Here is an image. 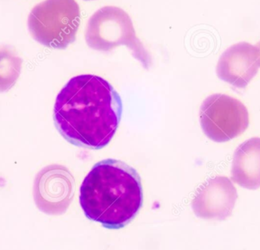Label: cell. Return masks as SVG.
Listing matches in <instances>:
<instances>
[{
  "label": "cell",
  "mask_w": 260,
  "mask_h": 250,
  "mask_svg": "<svg viewBox=\"0 0 260 250\" xmlns=\"http://www.w3.org/2000/svg\"><path fill=\"white\" fill-rule=\"evenodd\" d=\"M123 104L105 79L82 74L70 79L57 95L53 119L72 144L101 149L111 142L121 120Z\"/></svg>",
  "instance_id": "obj_1"
},
{
  "label": "cell",
  "mask_w": 260,
  "mask_h": 250,
  "mask_svg": "<svg viewBox=\"0 0 260 250\" xmlns=\"http://www.w3.org/2000/svg\"><path fill=\"white\" fill-rule=\"evenodd\" d=\"M140 177L120 160H102L90 171L80 187L81 207L88 219L108 229H120L142 205Z\"/></svg>",
  "instance_id": "obj_2"
},
{
  "label": "cell",
  "mask_w": 260,
  "mask_h": 250,
  "mask_svg": "<svg viewBox=\"0 0 260 250\" xmlns=\"http://www.w3.org/2000/svg\"><path fill=\"white\" fill-rule=\"evenodd\" d=\"M85 40L90 48L98 51L109 52L126 46L145 69L152 64L151 55L136 36L131 18L120 8L105 6L94 12L88 21Z\"/></svg>",
  "instance_id": "obj_3"
},
{
  "label": "cell",
  "mask_w": 260,
  "mask_h": 250,
  "mask_svg": "<svg viewBox=\"0 0 260 250\" xmlns=\"http://www.w3.org/2000/svg\"><path fill=\"white\" fill-rule=\"evenodd\" d=\"M80 21V8L76 0H45L29 14L27 27L41 45L64 50L76 40Z\"/></svg>",
  "instance_id": "obj_4"
},
{
  "label": "cell",
  "mask_w": 260,
  "mask_h": 250,
  "mask_svg": "<svg viewBox=\"0 0 260 250\" xmlns=\"http://www.w3.org/2000/svg\"><path fill=\"white\" fill-rule=\"evenodd\" d=\"M202 129L210 140L224 143L242 134L249 126L246 106L225 94L209 96L200 108Z\"/></svg>",
  "instance_id": "obj_5"
},
{
  "label": "cell",
  "mask_w": 260,
  "mask_h": 250,
  "mask_svg": "<svg viewBox=\"0 0 260 250\" xmlns=\"http://www.w3.org/2000/svg\"><path fill=\"white\" fill-rule=\"evenodd\" d=\"M74 187V178L65 166H46L35 177L33 187L35 204L45 214H64L73 201Z\"/></svg>",
  "instance_id": "obj_6"
},
{
  "label": "cell",
  "mask_w": 260,
  "mask_h": 250,
  "mask_svg": "<svg viewBox=\"0 0 260 250\" xmlns=\"http://www.w3.org/2000/svg\"><path fill=\"white\" fill-rule=\"evenodd\" d=\"M238 199V192L227 177L208 180L197 190L192 208L197 217L207 220H225L231 216Z\"/></svg>",
  "instance_id": "obj_7"
},
{
  "label": "cell",
  "mask_w": 260,
  "mask_h": 250,
  "mask_svg": "<svg viewBox=\"0 0 260 250\" xmlns=\"http://www.w3.org/2000/svg\"><path fill=\"white\" fill-rule=\"evenodd\" d=\"M258 50L247 42L234 44L220 57L216 74L223 81L244 89L259 71Z\"/></svg>",
  "instance_id": "obj_8"
},
{
  "label": "cell",
  "mask_w": 260,
  "mask_h": 250,
  "mask_svg": "<svg viewBox=\"0 0 260 250\" xmlns=\"http://www.w3.org/2000/svg\"><path fill=\"white\" fill-rule=\"evenodd\" d=\"M232 178L248 190L260 187V138L253 137L241 143L234 153Z\"/></svg>",
  "instance_id": "obj_9"
},
{
  "label": "cell",
  "mask_w": 260,
  "mask_h": 250,
  "mask_svg": "<svg viewBox=\"0 0 260 250\" xmlns=\"http://www.w3.org/2000/svg\"><path fill=\"white\" fill-rule=\"evenodd\" d=\"M22 59L12 50H0V93L13 88L21 74Z\"/></svg>",
  "instance_id": "obj_10"
},
{
  "label": "cell",
  "mask_w": 260,
  "mask_h": 250,
  "mask_svg": "<svg viewBox=\"0 0 260 250\" xmlns=\"http://www.w3.org/2000/svg\"><path fill=\"white\" fill-rule=\"evenodd\" d=\"M256 47L258 50V56H259V58H258V61H259V65L260 67V41L259 43H258L257 45H256Z\"/></svg>",
  "instance_id": "obj_11"
},
{
  "label": "cell",
  "mask_w": 260,
  "mask_h": 250,
  "mask_svg": "<svg viewBox=\"0 0 260 250\" xmlns=\"http://www.w3.org/2000/svg\"><path fill=\"white\" fill-rule=\"evenodd\" d=\"M85 1H93V0H85Z\"/></svg>",
  "instance_id": "obj_12"
}]
</instances>
